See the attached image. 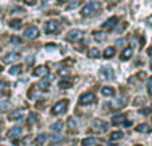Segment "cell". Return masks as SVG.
Listing matches in <instances>:
<instances>
[{
	"label": "cell",
	"instance_id": "6da1fadb",
	"mask_svg": "<svg viewBox=\"0 0 152 146\" xmlns=\"http://www.w3.org/2000/svg\"><path fill=\"white\" fill-rule=\"evenodd\" d=\"M100 8H102V5H100L99 1H91V3H88L87 5L83 7V9H81V15L83 16H92V15H95V13L99 12Z\"/></svg>",
	"mask_w": 152,
	"mask_h": 146
},
{
	"label": "cell",
	"instance_id": "7a4b0ae2",
	"mask_svg": "<svg viewBox=\"0 0 152 146\" xmlns=\"http://www.w3.org/2000/svg\"><path fill=\"white\" fill-rule=\"evenodd\" d=\"M92 129H94L95 132H97V133H104V132H107L108 129H110V125H108V122H105L104 120L96 118V120H94V122H92Z\"/></svg>",
	"mask_w": 152,
	"mask_h": 146
},
{
	"label": "cell",
	"instance_id": "3957f363",
	"mask_svg": "<svg viewBox=\"0 0 152 146\" xmlns=\"http://www.w3.org/2000/svg\"><path fill=\"white\" fill-rule=\"evenodd\" d=\"M67 106H68V101H67V100H61V101L56 102V104L53 105L51 112H52V114H55V116L63 114V113H66Z\"/></svg>",
	"mask_w": 152,
	"mask_h": 146
},
{
	"label": "cell",
	"instance_id": "277c9868",
	"mask_svg": "<svg viewBox=\"0 0 152 146\" xmlns=\"http://www.w3.org/2000/svg\"><path fill=\"white\" fill-rule=\"evenodd\" d=\"M59 23L56 20H50L47 24H45L44 29H45V33H56V32H59Z\"/></svg>",
	"mask_w": 152,
	"mask_h": 146
},
{
	"label": "cell",
	"instance_id": "5b68a950",
	"mask_svg": "<svg viewBox=\"0 0 152 146\" xmlns=\"http://www.w3.org/2000/svg\"><path fill=\"white\" fill-rule=\"evenodd\" d=\"M94 101H95V94H92V93H84L79 98V104L80 105H89Z\"/></svg>",
	"mask_w": 152,
	"mask_h": 146
},
{
	"label": "cell",
	"instance_id": "8992f818",
	"mask_svg": "<svg viewBox=\"0 0 152 146\" xmlns=\"http://www.w3.org/2000/svg\"><path fill=\"white\" fill-rule=\"evenodd\" d=\"M24 36L28 40L36 39V37L39 36V29H37L36 27H29V28H27L26 31H24Z\"/></svg>",
	"mask_w": 152,
	"mask_h": 146
},
{
	"label": "cell",
	"instance_id": "52a82bcc",
	"mask_svg": "<svg viewBox=\"0 0 152 146\" xmlns=\"http://www.w3.org/2000/svg\"><path fill=\"white\" fill-rule=\"evenodd\" d=\"M81 37H83V32L79 31V29H74L67 35V40H69V41H77Z\"/></svg>",
	"mask_w": 152,
	"mask_h": 146
},
{
	"label": "cell",
	"instance_id": "ba28073f",
	"mask_svg": "<svg viewBox=\"0 0 152 146\" xmlns=\"http://www.w3.org/2000/svg\"><path fill=\"white\" fill-rule=\"evenodd\" d=\"M132 55H134V49H132V47H127L124 48L123 51H121V55H120V60H129V59L132 57Z\"/></svg>",
	"mask_w": 152,
	"mask_h": 146
},
{
	"label": "cell",
	"instance_id": "9c48e42d",
	"mask_svg": "<svg viewBox=\"0 0 152 146\" xmlns=\"http://www.w3.org/2000/svg\"><path fill=\"white\" fill-rule=\"evenodd\" d=\"M103 76H104V78H107V80H113L115 78V74H113V69L110 68V66H104V68H102V71H100Z\"/></svg>",
	"mask_w": 152,
	"mask_h": 146
},
{
	"label": "cell",
	"instance_id": "30bf717a",
	"mask_svg": "<svg viewBox=\"0 0 152 146\" xmlns=\"http://www.w3.org/2000/svg\"><path fill=\"white\" fill-rule=\"evenodd\" d=\"M116 24H118V17H115V16H113V17L108 19L105 23H103L102 28H103V29H112L113 27L116 25Z\"/></svg>",
	"mask_w": 152,
	"mask_h": 146
},
{
	"label": "cell",
	"instance_id": "8fae6325",
	"mask_svg": "<svg viewBox=\"0 0 152 146\" xmlns=\"http://www.w3.org/2000/svg\"><path fill=\"white\" fill-rule=\"evenodd\" d=\"M21 134H23V129L19 128V126H15L8 132V137H11V138H19Z\"/></svg>",
	"mask_w": 152,
	"mask_h": 146
},
{
	"label": "cell",
	"instance_id": "7c38bea8",
	"mask_svg": "<svg viewBox=\"0 0 152 146\" xmlns=\"http://www.w3.org/2000/svg\"><path fill=\"white\" fill-rule=\"evenodd\" d=\"M48 73H50V69H48L47 65H39L34 71V74L35 76H47Z\"/></svg>",
	"mask_w": 152,
	"mask_h": 146
},
{
	"label": "cell",
	"instance_id": "4fadbf2b",
	"mask_svg": "<svg viewBox=\"0 0 152 146\" xmlns=\"http://www.w3.org/2000/svg\"><path fill=\"white\" fill-rule=\"evenodd\" d=\"M19 59H20V55H19V53H13V52H11V53H8V55L4 56V61L7 64L15 63V61H18Z\"/></svg>",
	"mask_w": 152,
	"mask_h": 146
},
{
	"label": "cell",
	"instance_id": "5bb4252c",
	"mask_svg": "<svg viewBox=\"0 0 152 146\" xmlns=\"http://www.w3.org/2000/svg\"><path fill=\"white\" fill-rule=\"evenodd\" d=\"M52 78H53L52 74H48L47 78H44V80H42L39 82V88L43 89V90H47V89L50 88V80H52Z\"/></svg>",
	"mask_w": 152,
	"mask_h": 146
},
{
	"label": "cell",
	"instance_id": "9a60e30c",
	"mask_svg": "<svg viewBox=\"0 0 152 146\" xmlns=\"http://www.w3.org/2000/svg\"><path fill=\"white\" fill-rule=\"evenodd\" d=\"M136 130L139 132V133H151V130H152V128L150 125H147V124H140L139 126H136Z\"/></svg>",
	"mask_w": 152,
	"mask_h": 146
},
{
	"label": "cell",
	"instance_id": "2e32d148",
	"mask_svg": "<svg viewBox=\"0 0 152 146\" xmlns=\"http://www.w3.org/2000/svg\"><path fill=\"white\" fill-rule=\"evenodd\" d=\"M123 106H126V98L119 97V98H116L112 102V108H115V109H119V108H123Z\"/></svg>",
	"mask_w": 152,
	"mask_h": 146
},
{
	"label": "cell",
	"instance_id": "e0dca14e",
	"mask_svg": "<svg viewBox=\"0 0 152 146\" xmlns=\"http://www.w3.org/2000/svg\"><path fill=\"white\" fill-rule=\"evenodd\" d=\"M102 94L105 97H110V96H113L115 94V89L111 88V86H104V88L102 89Z\"/></svg>",
	"mask_w": 152,
	"mask_h": 146
},
{
	"label": "cell",
	"instance_id": "ac0fdd59",
	"mask_svg": "<svg viewBox=\"0 0 152 146\" xmlns=\"http://www.w3.org/2000/svg\"><path fill=\"white\" fill-rule=\"evenodd\" d=\"M103 56H104L105 59H111V57H113V56H115V48H113V47H108V48H105V51H104V53H103Z\"/></svg>",
	"mask_w": 152,
	"mask_h": 146
},
{
	"label": "cell",
	"instance_id": "d6986e66",
	"mask_svg": "<svg viewBox=\"0 0 152 146\" xmlns=\"http://www.w3.org/2000/svg\"><path fill=\"white\" fill-rule=\"evenodd\" d=\"M87 56H88L89 59H97V57L100 56V51L97 49V48H92V49H89V51H88Z\"/></svg>",
	"mask_w": 152,
	"mask_h": 146
},
{
	"label": "cell",
	"instance_id": "ffe728a7",
	"mask_svg": "<svg viewBox=\"0 0 152 146\" xmlns=\"http://www.w3.org/2000/svg\"><path fill=\"white\" fill-rule=\"evenodd\" d=\"M124 121H126V116H123V114H116L112 117V124H115V125L124 122Z\"/></svg>",
	"mask_w": 152,
	"mask_h": 146
},
{
	"label": "cell",
	"instance_id": "44dd1931",
	"mask_svg": "<svg viewBox=\"0 0 152 146\" xmlns=\"http://www.w3.org/2000/svg\"><path fill=\"white\" fill-rule=\"evenodd\" d=\"M8 118L10 120H19V118H21V110L20 109H16V110H13L12 113H11L10 116H8Z\"/></svg>",
	"mask_w": 152,
	"mask_h": 146
},
{
	"label": "cell",
	"instance_id": "7402d4cb",
	"mask_svg": "<svg viewBox=\"0 0 152 146\" xmlns=\"http://www.w3.org/2000/svg\"><path fill=\"white\" fill-rule=\"evenodd\" d=\"M11 108V102L4 100V101H0V112H7Z\"/></svg>",
	"mask_w": 152,
	"mask_h": 146
},
{
	"label": "cell",
	"instance_id": "603a6c76",
	"mask_svg": "<svg viewBox=\"0 0 152 146\" xmlns=\"http://www.w3.org/2000/svg\"><path fill=\"white\" fill-rule=\"evenodd\" d=\"M83 146H94L96 144V138H94V137H88V138H84L83 139Z\"/></svg>",
	"mask_w": 152,
	"mask_h": 146
},
{
	"label": "cell",
	"instance_id": "cb8c5ba5",
	"mask_svg": "<svg viewBox=\"0 0 152 146\" xmlns=\"http://www.w3.org/2000/svg\"><path fill=\"white\" fill-rule=\"evenodd\" d=\"M45 141H47V136H45V134H39V136L36 137V139H35V144L37 146H40L44 144Z\"/></svg>",
	"mask_w": 152,
	"mask_h": 146
},
{
	"label": "cell",
	"instance_id": "d4e9b609",
	"mask_svg": "<svg viewBox=\"0 0 152 146\" xmlns=\"http://www.w3.org/2000/svg\"><path fill=\"white\" fill-rule=\"evenodd\" d=\"M51 129H52L53 132H56V133H59V132L63 130V122H61V121H58V122H55L52 126H51Z\"/></svg>",
	"mask_w": 152,
	"mask_h": 146
},
{
	"label": "cell",
	"instance_id": "484cf974",
	"mask_svg": "<svg viewBox=\"0 0 152 146\" xmlns=\"http://www.w3.org/2000/svg\"><path fill=\"white\" fill-rule=\"evenodd\" d=\"M124 137V134H123V132H120V130H118V132H112L111 133V139H121Z\"/></svg>",
	"mask_w": 152,
	"mask_h": 146
},
{
	"label": "cell",
	"instance_id": "4316f807",
	"mask_svg": "<svg viewBox=\"0 0 152 146\" xmlns=\"http://www.w3.org/2000/svg\"><path fill=\"white\" fill-rule=\"evenodd\" d=\"M68 126H69V129H72V130H76V129H77V121H76L74 117H69L68 118Z\"/></svg>",
	"mask_w": 152,
	"mask_h": 146
},
{
	"label": "cell",
	"instance_id": "83f0119b",
	"mask_svg": "<svg viewBox=\"0 0 152 146\" xmlns=\"http://www.w3.org/2000/svg\"><path fill=\"white\" fill-rule=\"evenodd\" d=\"M20 72H21V66L20 65H15V66H12V68H10V74H12V76L19 74Z\"/></svg>",
	"mask_w": 152,
	"mask_h": 146
},
{
	"label": "cell",
	"instance_id": "f1b7e54d",
	"mask_svg": "<svg viewBox=\"0 0 152 146\" xmlns=\"http://www.w3.org/2000/svg\"><path fill=\"white\" fill-rule=\"evenodd\" d=\"M20 25H21L20 19H13V20L10 21V27H12V28H19Z\"/></svg>",
	"mask_w": 152,
	"mask_h": 146
},
{
	"label": "cell",
	"instance_id": "f546056e",
	"mask_svg": "<svg viewBox=\"0 0 152 146\" xmlns=\"http://www.w3.org/2000/svg\"><path fill=\"white\" fill-rule=\"evenodd\" d=\"M37 121V114H35V113H31L28 117V124L29 125H32V124H35Z\"/></svg>",
	"mask_w": 152,
	"mask_h": 146
},
{
	"label": "cell",
	"instance_id": "4dcf8cb0",
	"mask_svg": "<svg viewBox=\"0 0 152 146\" xmlns=\"http://www.w3.org/2000/svg\"><path fill=\"white\" fill-rule=\"evenodd\" d=\"M69 86H71V82H69V81H60V82H59V88H61V89L69 88Z\"/></svg>",
	"mask_w": 152,
	"mask_h": 146
},
{
	"label": "cell",
	"instance_id": "1f68e13d",
	"mask_svg": "<svg viewBox=\"0 0 152 146\" xmlns=\"http://www.w3.org/2000/svg\"><path fill=\"white\" fill-rule=\"evenodd\" d=\"M11 43H12V44H21V39L18 36H12L11 37Z\"/></svg>",
	"mask_w": 152,
	"mask_h": 146
},
{
	"label": "cell",
	"instance_id": "d6a6232c",
	"mask_svg": "<svg viewBox=\"0 0 152 146\" xmlns=\"http://www.w3.org/2000/svg\"><path fill=\"white\" fill-rule=\"evenodd\" d=\"M147 89H148V93L152 96V77H150L147 81Z\"/></svg>",
	"mask_w": 152,
	"mask_h": 146
},
{
	"label": "cell",
	"instance_id": "836d02e7",
	"mask_svg": "<svg viewBox=\"0 0 152 146\" xmlns=\"http://www.w3.org/2000/svg\"><path fill=\"white\" fill-rule=\"evenodd\" d=\"M94 37H95L96 40H99V41H100V40L104 37V35H103L102 32H94Z\"/></svg>",
	"mask_w": 152,
	"mask_h": 146
},
{
	"label": "cell",
	"instance_id": "e575fe53",
	"mask_svg": "<svg viewBox=\"0 0 152 146\" xmlns=\"http://www.w3.org/2000/svg\"><path fill=\"white\" fill-rule=\"evenodd\" d=\"M51 141H52V142H61V141H63V137L53 136V137H51Z\"/></svg>",
	"mask_w": 152,
	"mask_h": 146
},
{
	"label": "cell",
	"instance_id": "d590c367",
	"mask_svg": "<svg viewBox=\"0 0 152 146\" xmlns=\"http://www.w3.org/2000/svg\"><path fill=\"white\" fill-rule=\"evenodd\" d=\"M7 90V84L5 82H0V94H3Z\"/></svg>",
	"mask_w": 152,
	"mask_h": 146
},
{
	"label": "cell",
	"instance_id": "8d00e7d4",
	"mask_svg": "<svg viewBox=\"0 0 152 146\" xmlns=\"http://www.w3.org/2000/svg\"><path fill=\"white\" fill-rule=\"evenodd\" d=\"M68 73H69V71H68V69H66V68H64V69H60V71H59V74H60V76H67Z\"/></svg>",
	"mask_w": 152,
	"mask_h": 146
},
{
	"label": "cell",
	"instance_id": "74e56055",
	"mask_svg": "<svg viewBox=\"0 0 152 146\" xmlns=\"http://www.w3.org/2000/svg\"><path fill=\"white\" fill-rule=\"evenodd\" d=\"M37 0H24V3H26L27 5H35L36 4Z\"/></svg>",
	"mask_w": 152,
	"mask_h": 146
},
{
	"label": "cell",
	"instance_id": "f35d334b",
	"mask_svg": "<svg viewBox=\"0 0 152 146\" xmlns=\"http://www.w3.org/2000/svg\"><path fill=\"white\" fill-rule=\"evenodd\" d=\"M77 4H79V0H75L74 3H71V4L68 5V9H72V8H75V7H76V5H77Z\"/></svg>",
	"mask_w": 152,
	"mask_h": 146
},
{
	"label": "cell",
	"instance_id": "ab89813d",
	"mask_svg": "<svg viewBox=\"0 0 152 146\" xmlns=\"http://www.w3.org/2000/svg\"><path fill=\"white\" fill-rule=\"evenodd\" d=\"M123 125L126 126V128H131V126H132V121H124Z\"/></svg>",
	"mask_w": 152,
	"mask_h": 146
},
{
	"label": "cell",
	"instance_id": "60d3db41",
	"mask_svg": "<svg viewBox=\"0 0 152 146\" xmlns=\"http://www.w3.org/2000/svg\"><path fill=\"white\" fill-rule=\"evenodd\" d=\"M140 114H148L150 113V109H144V110H139Z\"/></svg>",
	"mask_w": 152,
	"mask_h": 146
},
{
	"label": "cell",
	"instance_id": "b9f144b4",
	"mask_svg": "<svg viewBox=\"0 0 152 146\" xmlns=\"http://www.w3.org/2000/svg\"><path fill=\"white\" fill-rule=\"evenodd\" d=\"M67 1H68V0H58L59 4H64V3H67Z\"/></svg>",
	"mask_w": 152,
	"mask_h": 146
},
{
	"label": "cell",
	"instance_id": "7bdbcfd3",
	"mask_svg": "<svg viewBox=\"0 0 152 146\" xmlns=\"http://www.w3.org/2000/svg\"><path fill=\"white\" fill-rule=\"evenodd\" d=\"M148 55H150V56H151V57H152V47L150 48V49H148Z\"/></svg>",
	"mask_w": 152,
	"mask_h": 146
},
{
	"label": "cell",
	"instance_id": "ee69618b",
	"mask_svg": "<svg viewBox=\"0 0 152 146\" xmlns=\"http://www.w3.org/2000/svg\"><path fill=\"white\" fill-rule=\"evenodd\" d=\"M50 0H42V4H45V3H48Z\"/></svg>",
	"mask_w": 152,
	"mask_h": 146
},
{
	"label": "cell",
	"instance_id": "f6af8a7d",
	"mask_svg": "<svg viewBox=\"0 0 152 146\" xmlns=\"http://www.w3.org/2000/svg\"><path fill=\"white\" fill-rule=\"evenodd\" d=\"M150 66H151V69H152V61H151V64H150Z\"/></svg>",
	"mask_w": 152,
	"mask_h": 146
},
{
	"label": "cell",
	"instance_id": "bcb514c9",
	"mask_svg": "<svg viewBox=\"0 0 152 146\" xmlns=\"http://www.w3.org/2000/svg\"><path fill=\"white\" fill-rule=\"evenodd\" d=\"M135 146H142V145H135Z\"/></svg>",
	"mask_w": 152,
	"mask_h": 146
},
{
	"label": "cell",
	"instance_id": "7dc6e473",
	"mask_svg": "<svg viewBox=\"0 0 152 146\" xmlns=\"http://www.w3.org/2000/svg\"><path fill=\"white\" fill-rule=\"evenodd\" d=\"M0 72H1V66H0Z\"/></svg>",
	"mask_w": 152,
	"mask_h": 146
},
{
	"label": "cell",
	"instance_id": "c3c4849f",
	"mask_svg": "<svg viewBox=\"0 0 152 146\" xmlns=\"http://www.w3.org/2000/svg\"><path fill=\"white\" fill-rule=\"evenodd\" d=\"M97 146H102V145H97Z\"/></svg>",
	"mask_w": 152,
	"mask_h": 146
},
{
	"label": "cell",
	"instance_id": "681fc988",
	"mask_svg": "<svg viewBox=\"0 0 152 146\" xmlns=\"http://www.w3.org/2000/svg\"><path fill=\"white\" fill-rule=\"evenodd\" d=\"M151 121H152V118H151Z\"/></svg>",
	"mask_w": 152,
	"mask_h": 146
}]
</instances>
